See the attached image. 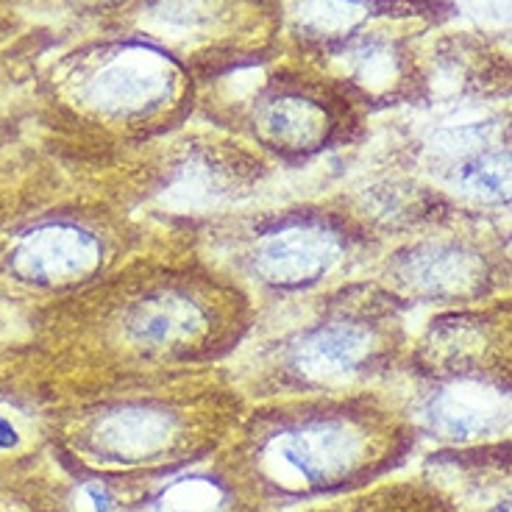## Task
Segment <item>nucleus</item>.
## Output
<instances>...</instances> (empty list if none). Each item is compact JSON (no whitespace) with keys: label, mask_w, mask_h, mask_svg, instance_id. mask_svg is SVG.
Instances as JSON below:
<instances>
[{"label":"nucleus","mask_w":512,"mask_h":512,"mask_svg":"<svg viewBox=\"0 0 512 512\" xmlns=\"http://www.w3.org/2000/svg\"><path fill=\"white\" fill-rule=\"evenodd\" d=\"M359 437L343 423H309L265 446V471L279 485L312 487L343 476L357 462Z\"/></svg>","instance_id":"nucleus-1"},{"label":"nucleus","mask_w":512,"mask_h":512,"mask_svg":"<svg viewBox=\"0 0 512 512\" xmlns=\"http://www.w3.org/2000/svg\"><path fill=\"white\" fill-rule=\"evenodd\" d=\"M173 64L162 53L134 48L109 62L92 81V98L112 112H142L173 92Z\"/></svg>","instance_id":"nucleus-2"},{"label":"nucleus","mask_w":512,"mask_h":512,"mask_svg":"<svg viewBox=\"0 0 512 512\" xmlns=\"http://www.w3.org/2000/svg\"><path fill=\"white\" fill-rule=\"evenodd\" d=\"M340 259V243L323 229H284L256 248V273L279 287H301L323 279Z\"/></svg>","instance_id":"nucleus-3"},{"label":"nucleus","mask_w":512,"mask_h":512,"mask_svg":"<svg viewBox=\"0 0 512 512\" xmlns=\"http://www.w3.org/2000/svg\"><path fill=\"white\" fill-rule=\"evenodd\" d=\"M398 276L423 295L454 298L474 293L482 284L485 262L465 245L423 243L415 245L407 256H401Z\"/></svg>","instance_id":"nucleus-4"},{"label":"nucleus","mask_w":512,"mask_h":512,"mask_svg":"<svg viewBox=\"0 0 512 512\" xmlns=\"http://www.w3.org/2000/svg\"><path fill=\"white\" fill-rule=\"evenodd\" d=\"M371 351V334L351 323H334L307 334L293 351V365L315 382L346 379Z\"/></svg>","instance_id":"nucleus-5"},{"label":"nucleus","mask_w":512,"mask_h":512,"mask_svg":"<svg viewBox=\"0 0 512 512\" xmlns=\"http://www.w3.org/2000/svg\"><path fill=\"white\" fill-rule=\"evenodd\" d=\"M95 256H98V245L84 231L51 229L31 237L20 248L17 262L28 276L37 279H70L90 268Z\"/></svg>","instance_id":"nucleus-6"},{"label":"nucleus","mask_w":512,"mask_h":512,"mask_svg":"<svg viewBox=\"0 0 512 512\" xmlns=\"http://www.w3.org/2000/svg\"><path fill=\"white\" fill-rule=\"evenodd\" d=\"M501 415V396L482 384H454L437 393L429 418L440 435L474 437L487 432Z\"/></svg>","instance_id":"nucleus-7"},{"label":"nucleus","mask_w":512,"mask_h":512,"mask_svg":"<svg viewBox=\"0 0 512 512\" xmlns=\"http://www.w3.org/2000/svg\"><path fill=\"white\" fill-rule=\"evenodd\" d=\"M131 334L140 343H151V346H170V343H181L187 337H195L198 329L204 326V315L201 309L192 304L184 295H159V298H148L131 315Z\"/></svg>","instance_id":"nucleus-8"},{"label":"nucleus","mask_w":512,"mask_h":512,"mask_svg":"<svg viewBox=\"0 0 512 512\" xmlns=\"http://www.w3.org/2000/svg\"><path fill=\"white\" fill-rule=\"evenodd\" d=\"M173 418L154 410H126L112 415L101 426V443L117 457L140 460L151 457L170 443Z\"/></svg>","instance_id":"nucleus-9"},{"label":"nucleus","mask_w":512,"mask_h":512,"mask_svg":"<svg viewBox=\"0 0 512 512\" xmlns=\"http://www.w3.org/2000/svg\"><path fill=\"white\" fill-rule=\"evenodd\" d=\"M262 131L284 148H312L326 131V115L304 98H279L265 106Z\"/></svg>","instance_id":"nucleus-10"},{"label":"nucleus","mask_w":512,"mask_h":512,"mask_svg":"<svg viewBox=\"0 0 512 512\" xmlns=\"http://www.w3.org/2000/svg\"><path fill=\"white\" fill-rule=\"evenodd\" d=\"M454 184L482 204H512V154L487 151L468 156L454 170Z\"/></svg>","instance_id":"nucleus-11"},{"label":"nucleus","mask_w":512,"mask_h":512,"mask_svg":"<svg viewBox=\"0 0 512 512\" xmlns=\"http://www.w3.org/2000/svg\"><path fill=\"white\" fill-rule=\"evenodd\" d=\"M226 504V493L215 479L187 476L167 487L156 501V512H220Z\"/></svg>","instance_id":"nucleus-12"},{"label":"nucleus","mask_w":512,"mask_h":512,"mask_svg":"<svg viewBox=\"0 0 512 512\" xmlns=\"http://www.w3.org/2000/svg\"><path fill=\"white\" fill-rule=\"evenodd\" d=\"M359 0H309L301 6V20L318 34H343L362 17Z\"/></svg>","instance_id":"nucleus-13"},{"label":"nucleus","mask_w":512,"mask_h":512,"mask_svg":"<svg viewBox=\"0 0 512 512\" xmlns=\"http://www.w3.org/2000/svg\"><path fill=\"white\" fill-rule=\"evenodd\" d=\"M215 176L206 167H184L167 190V204L176 209H204L218 198Z\"/></svg>","instance_id":"nucleus-14"},{"label":"nucleus","mask_w":512,"mask_h":512,"mask_svg":"<svg viewBox=\"0 0 512 512\" xmlns=\"http://www.w3.org/2000/svg\"><path fill=\"white\" fill-rule=\"evenodd\" d=\"M165 20L173 26L195 28L212 20L209 0H165Z\"/></svg>","instance_id":"nucleus-15"},{"label":"nucleus","mask_w":512,"mask_h":512,"mask_svg":"<svg viewBox=\"0 0 512 512\" xmlns=\"http://www.w3.org/2000/svg\"><path fill=\"white\" fill-rule=\"evenodd\" d=\"M17 443V437H14V429L9 423L0 418V446H14Z\"/></svg>","instance_id":"nucleus-16"},{"label":"nucleus","mask_w":512,"mask_h":512,"mask_svg":"<svg viewBox=\"0 0 512 512\" xmlns=\"http://www.w3.org/2000/svg\"><path fill=\"white\" fill-rule=\"evenodd\" d=\"M493 512H512V493H510V496H507V499L501 501L499 507H496V510H493Z\"/></svg>","instance_id":"nucleus-17"},{"label":"nucleus","mask_w":512,"mask_h":512,"mask_svg":"<svg viewBox=\"0 0 512 512\" xmlns=\"http://www.w3.org/2000/svg\"><path fill=\"white\" fill-rule=\"evenodd\" d=\"M510 254H512V240H510Z\"/></svg>","instance_id":"nucleus-18"}]
</instances>
